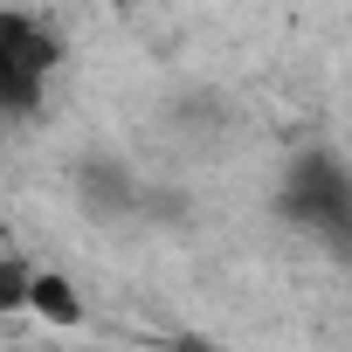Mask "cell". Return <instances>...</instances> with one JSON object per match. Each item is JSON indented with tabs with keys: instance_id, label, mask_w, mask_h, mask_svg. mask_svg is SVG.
Returning <instances> with one entry per match:
<instances>
[{
	"instance_id": "obj_3",
	"label": "cell",
	"mask_w": 352,
	"mask_h": 352,
	"mask_svg": "<svg viewBox=\"0 0 352 352\" xmlns=\"http://www.w3.org/2000/svg\"><path fill=\"white\" fill-rule=\"evenodd\" d=\"M28 318H42V324H83L90 318V304H83V290L63 276V270H28V304H21Z\"/></svg>"
},
{
	"instance_id": "obj_1",
	"label": "cell",
	"mask_w": 352,
	"mask_h": 352,
	"mask_svg": "<svg viewBox=\"0 0 352 352\" xmlns=\"http://www.w3.org/2000/svg\"><path fill=\"white\" fill-rule=\"evenodd\" d=\"M63 69H69V42L56 35V21H42L35 8L0 0V118L49 111Z\"/></svg>"
},
{
	"instance_id": "obj_2",
	"label": "cell",
	"mask_w": 352,
	"mask_h": 352,
	"mask_svg": "<svg viewBox=\"0 0 352 352\" xmlns=\"http://www.w3.org/2000/svg\"><path fill=\"white\" fill-rule=\"evenodd\" d=\"M283 214L311 235H324L331 249L352 235V180H345V166L331 152H304L290 166V180H283Z\"/></svg>"
},
{
	"instance_id": "obj_4",
	"label": "cell",
	"mask_w": 352,
	"mask_h": 352,
	"mask_svg": "<svg viewBox=\"0 0 352 352\" xmlns=\"http://www.w3.org/2000/svg\"><path fill=\"white\" fill-rule=\"evenodd\" d=\"M28 270H35L28 256H0V318L28 304Z\"/></svg>"
}]
</instances>
